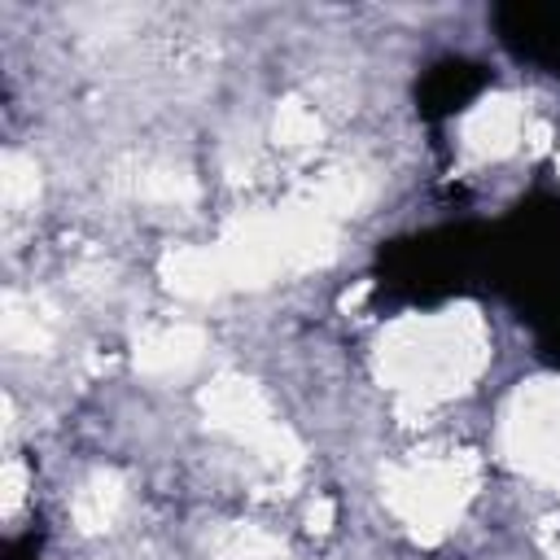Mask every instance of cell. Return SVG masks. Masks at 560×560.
<instances>
[{
	"label": "cell",
	"instance_id": "obj_1",
	"mask_svg": "<svg viewBox=\"0 0 560 560\" xmlns=\"http://www.w3.org/2000/svg\"><path fill=\"white\" fill-rule=\"evenodd\" d=\"M499 258L521 302H529L538 328L560 341V201H538L521 210L512 236L499 245Z\"/></svg>",
	"mask_w": 560,
	"mask_h": 560
},
{
	"label": "cell",
	"instance_id": "obj_2",
	"mask_svg": "<svg viewBox=\"0 0 560 560\" xmlns=\"http://www.w3.org/2000/svg\"><path fill=\"white\" fill-rule=\"evenodd\" d=\"M499 39L547 70L560 74V4H503L494 13Z\"/></svg>",
	"mask_w": 560,
	"mask_h": 560
},
{
	"label": "cell",
	"instance_id": "obj_3",
	"mask_svg": "<svg viewBox=\"0 0 560 560\" xmlns=\"http://www.w3.org/2000/svg\"><path fill=\"white\" fill-rule=\"evenodd\" d=\"M481 83H486L481 66H472V61H442V66L429 70V79L420 88V101H424L429 114H451V109H464V101L477 96Z\"/></svg>",
	"mask_w": 560,
	"mask_h": 560
}]
</instances>
